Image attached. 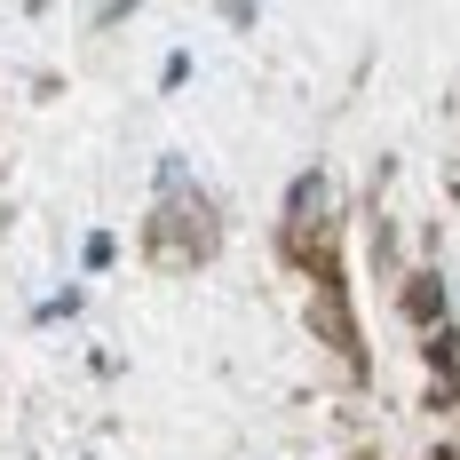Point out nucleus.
<instances>
[{"instance_id":"f257e3e1","label":"nucleus","mask_w":460,"mask_h":460,"mask_svg":"<svg viewBox=\"0 0 460 460\" xmlns=\"http://www.w3.org/2000/svg\"><path fill=\"white\" fill-rule=\"evenodd\" d=\"M318 238H325V183L310 175L302 199H294V246H318Z\"/></svg>"}]
</instances>
